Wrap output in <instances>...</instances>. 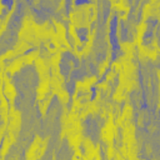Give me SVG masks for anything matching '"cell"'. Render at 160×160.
Masks as SVG:
<instances>
[{"label":"cell","instance_id":"6da1fadb","mask_svg":"<svg viewBox=\"0 0 160 160\" xmlns=\"http://www.w3.org/2000/svg\"><path fill=\"white\" fill-rule=\"evenodd\" d=\"M89 0H75V2L78 4V5H81V4H85V2H88Z\"/></svg>","mask_w":160,"mask_h":160}]
</instances>
